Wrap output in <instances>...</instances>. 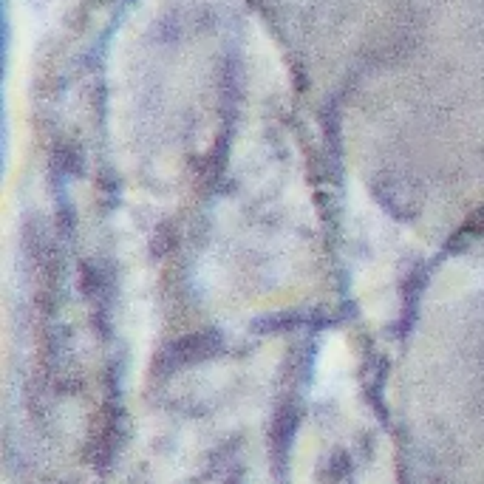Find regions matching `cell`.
I'll list each match as a JSON object with an SVG mask.
<instances>
[{"instance_id": "cell-1", "label": "cell", "mask_w": 484, "mask_h": 484, "mask_svg": "<svg viewBox=\"0 0 484 484\" xmlns=\"http://www.w3.org/2000/svg\"><path fill=\"white\" fill-rule=\"evenodd\" d=\"M207 340L210 337H204V335H193V337H185L176 348H173V354L181 360V362H190V360H201V357H207V354H213V348H207Z\"/></svg>"}]
</instances>
